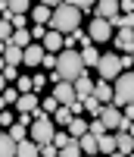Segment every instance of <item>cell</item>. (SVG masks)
<instances>
[{
    "mask_svg": "<svg viewBox=\"0 0 134 157\" xmlns=\"http://www.w3.org/2000/svg\"><path fill=\"white\" fill-rule=\"evenodd\" d=\"M84 57L78 54V50H72V47H65V50H59V66L50 72V82L56 85V82H62V78H69V82H75L78 75H84Z\"/></svg>",
    "mask_w": 134,
    "mask_h": 157,
    "instance_id": "cell-1",
    "label": "cell"
},
{
    "mask_svg": "<svg viewBox=\"0 0 134 157\" xmlns=\"http://www.w3.org/2000/svg\"><path fill=\"white\" fill-rule=\"evenodd\" d=\"M78 25H81V6L69 3V0H62L59 6H53V19H50V29H56L62 35L75 32Z\"/></svg>",
    "mask_w": 134,
    "mask_h": 157,
    "instance_id": "cell-2",
    "label": "cell"
},
{
    "mask_svg": "<svg viewBox=\"0 0 134 157\" xmlns=\"http://www.w3.org/2000/svg\"><path fill=\"white\" fill-rule=\"evenodd\" d=\"M97 72H100V78H106V82H115V78L125 72L122 57H115V50H112V54H103L100 63H97Z\"/></svg>",
    "mask_w": 134,
    "mask_h": 157,
    "instance_id": "cell-3",
    "label": "cell"
},
{
    "mask_svg": "<svg viewBox=\"0 0 134 157\" xmlns=\"http://www.w3.org/2000/svg\"><path fill=\"white\" fill-rule=\"evenodd\" d=\"M131 101H134V72H122L115 78V101L112 104L125 107V104H131Z\"/></svg>",
    "mask_w": 134,
    "mask_h": 157,
    "instance_id": "cell-4",
    "label": "cell"
},
{
    "mask_svg": "<svg viewBox=\"0 0 134 157\" xmlns=\"http://www.w3.org/2000/svg\"><path fill=\"white\" fill-rule=\"evenodd\" d=\"M112 19H106V16H93L90 19V38L93 41H109L112 38Z\"/></svg>",
    "mask_w": 134,
    "mask_h": 157,
    "instance_id": "cell-5",
    "label": "cell"
},
{
    "mask_svg": "<svg viewBox=\"0 0 134 157\" xmlns=\"http://www.w3.org/2000/svg\"><path fill=\"white\" fill-rule=\"evenodd\" d=\"M41 107V98H37V91H22L19 101H16V110L19 113H34Z\"/></svg>",
    "mask_w": 134,
    "mask_h": 157,
    "instance_id": "cell-6",
    "label": "cell"
},
{
    "mask_svg": "<svg viewBox=\"0 0 134 157\" xmlns=\"http://www.w3.org/2000/svg\"><path fill=\"white\" fill-rule=\"evenodd\" d=\"M53 94L59 98V104H72L78 98V88L75 82H69V78H62V82H56V88H53Z\"/></svg>",
    "mask_w": 134,
    "mask_h": 157,
    "instance_id": "cell-7",
    "label": "cell"
},
{
    "mask_svg": "<svg viewBox=\"0 0 134 157\" xmlns=\"http://www.w3.org/2000/svg\"><path fill=\"white\" fill-rule=\"evenodd\" d=\"M115 50H122V54H134V29H118V32H115Z\"/></svg>",
    "mask_w": 134,
    "mask_h": 157,
    "instance_id": "cell-8",
    "label": "cell"
},
{
    "mask_svg": "<svg viewBox=\"0 0 134 157\" xmlns=\"http://www.w3.org/2000/svg\"><path fill=\"white\" fill-rule=\"evenodd\" d=\"M44 57H47V47H44L41 41L25 47V66H41V63H44Z\"/></svg>",
    "mask_w": 134,
    "mask_h": 157,
    "instance_id": "cell-9",
    "label": "cell"
},
{
    "mask_svg": "<svg viewBox=\"0 0 134 157\" xmlns=\"http://www.w3.org/2000/svg\"><path fill=\"white\" fill-rule=\"evenodd\" d=\"M3 63H9V66H19V63H25V47L19 44H3Z\"/></svg>",
    "mask_w": 134,
    "mask_h": 157,
    "instance_id": "cell-10",
    "label": "cell"
},
{
    "mask_svg": "<svg viewBox=\"0 0 134 157\" xmlns=\"http://www.w3.org/2000/svg\"><path fill=\"white\" fill-rule=\"evenodd\" d=\"M93 98H97L100 104H112V101H115V88L106 82V78H100V82L93 85Z\"/></svg>",
    "mask_w": 134,
    "mask_h": 157,
    "instance_id": "cell-11",
    "label": "cell"
},
{
    "mask_svg": "<svg viewBox=\"0 0 134 157\" xmlns=\"http://www.w3.org/2000/svg\"><path fill=\"white\" fill-rule=\"evenodd\" d=\"M90 41H93L90 35H84V38H81V57H84L87 66L97 69V63H100V57H103V54H97V47H90Z\"/></svg>",
    "mask_w": 134,
    "mask_h": 157,
    "instance_id": "cell-12",
    "label": "cell"
},
{
    "mask_svg": "<svg viewBox=\"0 0 134 157\" xmlns=\"http://www.w3.org/2000/svg\"><path fill=\"white\" fill-rule=\"evenodd\" d=\"M47 50H53V54H59V50H65V35L62 32H56V29H50L47 32V38H44V41H41Z\"/></svg>",
    "mask_w": 134,
    "mask_h": 157,
    "instance_id": "cell-13",
    "label": "cell"
},
{
    "mask_svg": "<svg viewBox=\"0 0 134 157\" xmlns=\"http://www.w3.org/2000/svg\"><path fill=\"white\" fill-rule=\"evenodd\" d=\"M37 154H41V141H34L31 135L22 138L19 148H16V157H37Z\"/></svg>",
    "mask_w": 134,
    "mask_h": 157,
    "instance_id": "cell-14",
    "label": "cell"
},
{
    "mask_svg": "<svg viewBox=\"0 0 134 157\" xmlns=\"http://www.w3.org/2000/svg\"><path fill=\"white\" fill-rule=\"evenodd\" d=\"M115 145H118V154H134V135L122 129V132H115Z\"/></svg>",
    "mask_w": 134,
    "mask_h": 157,
    "instance_id": "cell-15",
    "label": "cell"
},
{
    "mask_svg": "<svg viewBox=\"0 0 134 157\" xmlns=\"http://www.w3.org/2000/svg\"><path fill=\"white\" fill-rule=\"evenodd\" d=\"M50 19H53V6H47V3H41V0H37V6L31 10V22H44V25H50Z\"/></svg>",
    "mask_w": 134,
    "mask_h": 157,
    "instance_id": "cell-16",
    "label": "cell"
},
{
    "mask_svg": "<svg viewBox=\"0 0 134 157\" xmlns=\"http://www.w3.org/2000/svg\"><path fill=\"white\" fill-rule=\"evenodd\" d=\"M118 0H97V16H106V19H112V16H118Z\"/></svg>",
    "mask_w": 134,
    "mask_h": 157,
    "instance_id": "cell-17",
    "label": "cell"
},
{
    "mask_svg": "<svg viewBox=\"0 0 134 157\" xmlns=\"http://www.w3.org/2000/svg\"><path fill=\"white\" fill-rule=\"evenodd\" d=\"M81 148H84V154H90V157L100 154V138L93 135V132H84V135H81Z\"/></svg>",
    "mask_w": 134,
    "mask_h": 157,
    "instance_id": "cell-18",
    "label": "cell"
},
{
    "mask_svg": "<svg viewBox=\"0 0 134 157\" xmlns=\"http://www.w3.org/2000/svg\"><path fill=\"white\" fill-rule=\"evenodd\" d=\"M93 85H97V82H90V75H87V72H84V75H78V78H75L78 98H87V94H93Z\"/></svg>",
    "mask_w": 134,
    "mask_h": 157,
    "instance_id": "cell-19",
    "label": "cell"
},
{
    "mask_svg": "<svg viewBox=\"0 0 134 157\" xmlns=\"http://www.w3.org/2000/svg\"><path fill=\"white\" fill-rule=\"evenodd\" d=\"M16 148H19V141L12 138V135H9V129H6L3 138H0V154H3V157H12V154H16Z\"/></svg>",
    "mask_w": 134,
    "mask_h": 157,
    "instance_id": "cell-20",
    "label": "cell"
},
{
    "mask_svg": "<svg viewBox=\"0 0 134 157\" xmlns=\"http://www.w3.org/2000/svg\"><path fill=\"white\" fill-rule=\"evenodd\" d=\"M53 120H56L59 126H69V123L75 120V113H72V107H69V104H59V110L53 113Z\"/></svg>",
    "mask_w": 134,
    "mask_h": 157,
    "instance_id": "cell-21",
    "label": "cell"
},
{
    "mask_svg": "<svg viewBox=\"0 0 134 157\" xmlns=\"http://www.w3.org/2000/svg\"><path fill=\"white\" fill-rule=\"evenodd\" d=\"M65 129H69V132H72L75 138H81L84 132H90V123H84V120H81V116H75V120H72L69 126H65Z\"/></svg>",
    "mask_w": 134,
    "mask_h": 157,
    "instance_id": "cell-22",
    "label": "cell"
},
{
    "mask_svg": "<svg viewBox=\"0 0 134 157\" xmlns=\"http://www.w3.org/2000/svg\"><path fill=\"white\" fill-rule=\"evenodd\" d=\"M12 44H19V47L34 44V32H28V29H16V35H12Z\"/></svg>",
    "mask_w": 134,
    "mask_h": 157,
    "instance_id": "cell-23",
    "label": "cell"
},
{
    "mask_svg": "<svg viewBox=\"0 0 134 157\" xmlns=\"http://www.w3.org/2000/svg\"><path fill=\"white\" fill-rule=\"evenodd\" d=\"M100 151L103 154H118V145H115V135H100Z\"/></svg>",
    "mask_w": 134,
    "mask_h": 157,
    "instance_id": "cell-24",
    "label": "cell"
},
{
    "mask_svg": "<svg viewBox=\"0 0 134 157\" xmlns=\"http://www.w3.org/2000/svg\"><path fill=\"white\" fill-rule=\"evenodd\" d=\"M9 135L16 138V141H22V138H28L31 132H28V126H25V123H12V126H9Z\"/></svg>",
    "mask_w": 134,
    "mask_h": 157,
    "instance_id": "cell-25",
    "label": "cell"
},
{
    "mask_svg": "<svg viewBox=\"0 0 134 157\" xmlns=\"http://www.w3.org/2000/svg\"><path fill=\"white\" fill-rule=\"evenodd\" d=\"M19 94H22L19 88H6V91H3V98H0V104H3V107H12V104L19 101Z\"/></svg>",
    "mask_w": 134,
    "mask_h": 157,
    "instance_id": "cell-26",
    "label": "cell"
},
{
    "mask_svg": "<svg viewBox=\"0 0 134 157\" xmlns=\"http://www.w3.org/2000/svg\"><path fill=\"white\" fill-rule=\"evenodd\" d=\"M12 29H16V25H12V19H3V22H0V38H3V44L12 41Z\"/></svg>",
    "mask_w": 134,
    "mask_h": 157,
    "instance_id": "cell-27",
    "label": "cell"
},
{
    "mask_svg": "<svg viewBox=\"0 0 134 157\" xmlns=\"http://www.w3.org/2000/svg\"><path fill=\"white\" fill-rule=\"evenodd\" d=\"M84 107H87V113H90V116H100V110H103V104H100L97 98H93V94H87V98H84Z\"/></svg>",
    "mask_w": 134,
    "mask_h": 157,
    "instance_id": "cell-28",
    "label": "cell"
},
{
    "mask_svg": "<svg viewBox=\"0 0 134 157\" xmlns=\"http://www.w3.org/2000/svg\"><path fill=\"white\" fill-rule=\"evenodd\" d=\"M9 6H12V16H16V13H28L31 0H9Z\"/></svg>",
    "mask_w": 134,
    "mask_h": 157,
    "instance_id": "cell-29",
    "label": "cell"
},
{
    "mask_svg": "<svg viewBox=\"0 0 134 157\" xmlns=\"http://www.w3.org/2000/svg\"><path fill=\"white\" fill-rule=\"evenodd\" d=\"M41 107H44L47 113H56V110H59V98H56V94H53V98H44Z\"/></svg>",
    "mask_w": 134,
    "mask_h": 157,
    "instance_id": "cell-30",
    "label": "cell"
},
{
    "mask_svg": "<svg viewBox=\"0 0 134 157\" xmlns=\"http://www.w3.org/2000/svg\"><path fill=\"white\" fill-rule=\"evenodd\" d=\"M16 88H19V91H34V78L19 75V78H16Z\"/></svg>",
    "mask_w": 134,
    "mask_h": 157,
    "instance_id": "cell-31",
    "label": "cell"
},
{
    "mask_svg": "<svg viewBox=\"0 0 134 157\" xmlns=\"http://www.w3.org/2000/svg\"><path fill=\"white\" fill-rule=\"evenodd\" d=\"M16 69H19V66H9V63H3V82H16V78H19Z\"/></svg>",
    "mask_w": 134,
    "mask_h": 157,
    "instance_id": "cell-32",
    "label": "cell"
},
{
    "mask_svg": "<svg viewBox=\"0 0 134 157\" xmlns=\"http://www.w3.org/2000/svg\"><path fill=\"white\" fill-rule=\"evenodd\" d=\"M81 38H84V35H81V29H75V32H69V35H65V47H75L78 41H81Z\"/></svg>",
    "mask_w": 134,
    "mask_h": 157,
    "instance_id": "cell-33",
    "label": "cell"
},
{
    "mask_svg": "<svg viewBox=\"0 0 134 157\" xmlns=\"http://www.w3.org/2000/svg\"><path fill=\"white\" fill-rule=\"evenodd\" d=\"M44 85H47V75H41V72H37V75H34V91H37V94L44 91Z\"/></svg>",
    "mask_w": 134,
    "mask_h": 157,
    "instance_id": "cell-34",
    "label": "cell"
},
{
    "mask_svg": "<svg viewBox=\"0 0 134 157\" xmlns=\"http://www.w3.org/2000/svg\"><path fill=\"white\" fill-rule=\"evenodd\" d=\"M12 25H16V29H25V25H28V19H25V13H16V16H12Z\"/></svg>",
    "mask_w": 134,
    "mask_h": 157,
    "instance_id": "cell-35",
    "label": "cell"
},
{
    "mask_svg": "<svg viewBox=\"0 0 134 157\" xmlns=\"http://www.w3.org/2000/svg\"><path fill=\"white\" fill-rule=\"evenodd\" d=\"M118 10L122 13H134V0H118Z\"/></svg>",
    "mask_w": 134,
    "mask_h": 157,
    "instance_id": "cell-36",
    "label": "cell"
},
{
    "mask_svg": "<svg viewBox=\"0 0 134 157\" xmlns=\"http://www.w3.org/2000/svg\"><path fill=\"white\" fill-rule=\"evenodd\" d=\"M0 123H3L6 129L12 126V113H9V107H3V116H0Z\"/></svg>",
    "mask_w": 134,
    "mask_h": 157,
    "instance_id": "cell-37",
    "label": "cell"
},
{
    "mask_svg": "<svg viewBox=\"0 0 134 157\" xmlns=\"http://www.w3.org/2000/svg\"><path fill=\"white\" fill-rule=\"evenodd\" d=\"M69 3H75V6H81V10H90V3H97V0H69Z\"/></svg>",
    "mask_w": 134,
    "mask_h": 157,
    "instance_id": "cell-38",
    "label": "cell"
},
{
    "mask_svg": "<svg viewBox=\"0 0 134 157\" xmlns=\"http://www.w3.org/2000/svg\"><path fill=\"white\" fill-rule=\"evenodd\" d=\"M122 66H125V69L134 66V54H125V57H122Z\"/></svg>",
    "mask_w": 134,
    "mask_h": 157,
    "instance_id": "cell-39",
    "label": "cell"
},
{
    "mask_svg": "<svg viewBox=\"0 0 134 157\" xmlns=\"http://www.w3.org/2000/svg\"><path fill=\"white\" fill-rule=\"evenodd\" d=\"M122 110H125V116H128V120H134V101H131V104H125Z\"/></svg>",
    "mask_w": 134,
    "mask_h": 157,
    "instance_id": "cell-40",
    "label": "cell"
},
{
    "mask_svg": "<svg viewBox=\"0 0 134 157\" xmlns=\"http://www.w3.org/2000/svg\"><path fill=\"white\" fill-rule=\"evenodd\" d=\"M41 3H47V6H59L62 0H41Z\"/></svg>",
    "mask_w": 134,
    "mask_h": 157,
    "instance_id": "cell-41",
    "label": "cell"
},
{
    "mask_svg": "<svg viewBox=\"0 0 134 157\" xmlns=\"http://www.w3.org/2000/svg\"><path fill=\"white\" fill-rule=\"evenodd\" d=\"M131 135H134V123H131Z\"/></svg>",
    "mask_w": 134,
    "mask_h": 157,
    "instance_id": "cell-42",
    "label": "cell"
}]
</instances>
